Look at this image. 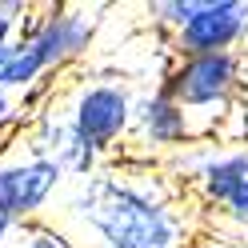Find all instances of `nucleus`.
Segmentation results:
<instances>
[{
	"instance_id": "f257e3e1",
	"label": "nucleus",
	"mask_w": 248,
	"mask_h": 248,
	"mask_svg": "<svg viewBox=\"0 0 248 248\" xmlns=\"http://www.w3.org/2000/svg\"><path fill=\"white\" fill-rule=\"evenodd\" d=\"M68 212L80 220L96 248H188L192 232L176 208L172 188L152 168H104L80 180Z\"/></svg>"
},
{
	"instance_id": "f03ea898",
	"label": "nucleus",
	"mask_w": 248,
	"mask_h": 248,
	"mask_svg": "<svg viewBox=\"0 0 248 248\" xmlns=\"http://www.w3.org/2000/svg\"><path fill=\"white\" fill-rule=\"evenodd\" d=\"M160 88L196 120L200 140H204V116H208V140H212L216 120L232 112L244 88V56L240 52L172 56V64L160 72Z\"/></svg>"
},
{
	"instance_id": "7ed1b4c3",
	"label": "nucleus",
	"mask_w": 248,
	"mask_h": 248,
	"mask_svg": "<svg viewBox=\"0 0 248 248\" xmlns=\"http://www.w3.org/2000/svg\"><path fill=\"white\" fill-rule=\"evenodd\" d=\"M168 164L180 180H188L196 188L204 208H212L236 228H248V148L244 144L224 148L212 140H196L180 148L176 156H168Z\"/></svg>"
},
{
	"instance_id": "20e7f679",
	"label": "nucleus",
	"mask_w": 248,
	"mask_h": 248,
	"mask_svg": "<svg viewBox=\"0 0 248 248\" xmlns=\"http://www.w3.org/2000/svg\"><path fill=\"white\" fill-rule=\"evenodd\" d=\"M132 108H136L132 88L124 80L100 76V80H84L72 92L64 120L76 140H84L96 156H108L132 136Z\"/></svg>"
},
{
	"instance_id": "39448f33",
	"label": "nucleus",
	"mask_w": 248,
	"mask_h": 248,
	"mask_svg": "<svg viewBox=\"0 0 248 248\" xmlns=\"http://www.w3.org/2000/svg\"><path fill=\"white\" fill-rule=\"evenodd\" d=\"M100 28V8H84V4H48L36 20H28L20 28V36L36 48L48 72H60L84 60L92 40Z\"/></svg>"
},
{
	"instance_id": "423d86ee",
	"label": "nucleus",
	"mask_w": 248,
	"mask_h": 248,
	"mask_svg": "<svg viewBox=\"0 0 248 248\" xmlns=\"http://www.w3.org/2000/svg\"><path fill=\"white\" fill-rule=\"evenodd\" d=\"M68 172L60 160L48 156H20V160H0V216L16 224L40 220V212L52 204V196L64 188Z\"/></svg>"
},
{
	"instance_id": "0eeeda50",
	"label": "nucleus",
	"mask_w": 248,
	"mask_h": 248,
	"mask_svg": "<svg viewBox=\"0 0 248 248\" xmlns=\"http://www.w3.org/2000/svg\"><path fill=\"white\" fill-rule=\"evenodd\" d=\"M248 40V0H196L192 20L168 36L172 56L236 52Z\"/></svg>"
},
{
	"instance_id": "6e6552de",
	"label": "nucleus",
	"mask_w": 248,
	"mask_h": 248,
	"mask_svg": "<svg viewBox=\"0 0 248 248\" xmlns=\"http://www.w3.org/2000/svg\"><path fill=\"white\" fill-rule=\"evenodd\" d=\"M132 140L140 144L144 152L176 156L180 148H188V144L200 140V132H196V120L156 84L152 92H140V96H136V108H132Z\"/></svg>"
},
{
	"instance_id": "1a4fd4ad",
	"label": "nucleus",
	"mask_w": 248,
	"mask_h": 248,
	"mask_svg": "<svg viewBox=\"0 0 248 248\" xmlns=\"http://www.w3.org/2000/svg\"><path fill=\"white\" fill-rule=\"evenodd\" d=\"M20 244H24V248H80L64 228L44 224V220H28V224H20Z\"/></svg>"
},
{
	"instance_id": "9d476101",
	"label": "nucleus",
	"mask_w": 248,
	"mask_h": 248,
	"mask_svg": "<svg viewBox=\"0 0 248 248\" xmlns=\"http://www.w3.org/2000/svg\"><path fill=\"white\" fill-rule=\"evenodd\" d=\"M192 12H196V0H160V4H148L152 24L168 28V36H172L176 28L188 24V20H192Z\"/></svg>"
},
{
	"instance_id": "9b49d317",
	"label": "nucleus",
	"mask_w": 248,
	"mask_h": 248,
	"mask_svg": "<svg viewBox=\"0 0 248 248\" xmlns=\"http://www.w3.org/2000/svg\"><path fill=\"white\" fill-rule=\"evenodd\" d=\"M24 16H28V8L16 4V0L0 4V68H4V60H8V52H12V44H16L20 28H24Z\"/></svg>"
},
{
	"instance_id": "f8f14e48",
	"label": "nucleus",
	"mask_w": 248,
	"mask_h": 248,
	"mask_svg": "<svg viewBox=\"0 0 248 248\" xmlns=\"http://www.w3.org/2000/svg\"><path fill=\"white\" fill-rule=\"evenodd\" d=\"M20 128V112H16V96H8V92H0V136L16 132Z\"/></svg>"
},
{
	"instance_id": "ddd939ff",
	"label": "nucleus",
	"mask_w": 248,
	"mask_h": 248,
	"mask_svg": "<svg viewBox=\"0 0 248 248\" xmlns=\"http://www.w3.org/2000/svg\"><path fill=\"white\" fill-rule=\"evenodd\" d=\"M188 248H240V244H232V240H224V236H196Z\"/></svg>"
},
{
	"instance_id": "4468645a",
	"label": "nucleus",
	"mask_w": 248,
	"mask_h": 248,
	"mask_svg": "<svg viewBox=\"0 0 248 248\" xmlns=\"http://www.w3.org/2000/svg\"><path fill=\"white\" fill-rule=\"evenodd\" d=\"M16 232H20V224L16 220H8V216H0V248H4L12 236H16Z\"/></svg>"
}]
</instances>
